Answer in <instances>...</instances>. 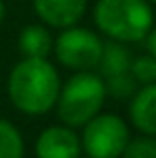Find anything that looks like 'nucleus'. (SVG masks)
<instances>
[{
	"label": "nucleus",
	"instance_id": "nucleus-7",
	"mask_svg": "<svg viewBox=\"0 0 156 158\" xmlns=\"http://www.w3.org/2000/svg\"><path fill=\"white\" fill-rule=\"evenodd\" d=\"M32 6L47 26L69 28L83 17L88 0H32Z\"/></svg>",
	"mask_w": 156,
	"mask_h": 158
},
{
	"label": "nucleus",
	"instance_id": "nucleus-8",
	"mask_svg": "<svg viewBox=\"0 0 156 158\" xmlns=\"http://www.w3.org/2000/svg\"><path fill=\"white\" fill-rule=\"evenodd\" d=\"M129 115L137 131L156 137V81L143 85L133 94Z\"/></svg>",
	"mask_w": 156,
	"mask_h": 158
},
{
	"label": "nucleus",
	"instance_id": "nucleus-3",
	"mask_svg": "<svg viewBox=\"0 0 156 158\" xmlns=\"http://www.w3.org/2000/svg\"><path fill=\"white\" fill-rule=\"evenodd\" d=\"M105 96L107 92L101 75L90 71L75 73L73 77L66 79L64 85H60V92L56 98L60 122H64L71 128L83 126L101 111Z\"/></svg>",
	"mask_w": 156,
	"mask_h": 158
},
{
	"label": "nucleus",
	"instance_id": "nucleus-13",
	"mask_svg": "<svg viewBox=\"0 0 156 158\" xmlns=\"http://www.w3.org/2000/svg\"><path fill=\"white\" fill-rule=\"evenodd\" d=\"M130 75L135 77L137 83L141 85H148V83H154L156 81V58L154 56H139V58H133L130 62Z\"/></svg>",
	"mask_w": 156,
	"mask_h": 158
},
{
	"label": "nucleus",
	"instance_id": "nucleus-14",
	"mask_svg": "<svg viewBox=\"0 0 156 158\" xmlns=\"http://www.w3.org/2000/svg\"><path fill=\"white\" fill-rule=\"evenodd\" d=\"M122 156L124 158H156V139L152 135L129 139Z\"/></svg>",
	"mask_w": 156,
	"mask_h": 158
},
{
	"label": "nucleus",
	"instance_id": "nucleus-11",
	"mask_svg": "<svg viewBox=\"0 0 156 158\" xmlns=\"http://www.w3.org/2000/svg\"><path fill=\"white\" fill-rule=\"evenodd\" d=\"M0 158H24V139L19 131L0 118Z\"/></svg>",
	"mask_w": 156,
	"mask_h": 158
},
{
	"label": "nucleus",
	"instance_id": "nucleus-16",
	"mask_svg": "<svg viewBox=\"0 0 156 158\" xmlns=\"http://www.w3.org/2000/svg\"><path fill=\"white\" fill-rule=\"evenodd\" d=\"M4 15H6V6H4V2L0 0V24L4 22Z\"/></svg>",
	"mask_w": 156,
	"mask_h": 158
},
{
	"label": "nucleus",
	"instance_id": "nucleus-12",
	"mask_svg": "<svg viewBox=\"0 0 156 158\" xmlns=\"http://www.w3.org/2000/svg\"><path fill=\"white\" fill-rule=\"evenodd\" d=\"M103 83H105V92L116 96V98H129V96H133L137 92V85H139L135 81V77L130 75V71L129 73H122V75L105 77Z\"/></svg>",
	"mask_w": 156,
	"mask_h": 158
},
{
	"label": "nucleus",
	"instance_id": "nucleus-10",
	"mask_svg": "<svg viewBox=\"0 0 156 158\" xmlns=\"http://www.w3.org/2000/svg\"><path fill=\"white\" fill-rule=\"evenodd\" d=\"M130 62L133 56L130 52L120 43V41H109L103 43V52H101V60H99V71L101 77H113V75H122L130 71Z\"/></svg>",
	"mask_w": 156,
	"mask_h": 158
},
{
	"label": "nucleus",
	"instance_id": "nucleus-2",
	"mask_svg": "<svg viewBox=\"0 0 156 158\" xmlns=\"http://www.w3.org/2000/svg\"><path fill=\"white\" fill-rule=\"evenodd\" d=\"M94 22L111 41L137 43L154 26V13L148 0H99Z\"/></svg>",
	"mask_w": 156,
	"mask_h": 158
},
{
	"label": "nucleus",
	"instance_id": "nucleus-6",
	"mask_svg": "<svg viewBox=\"0 0 156 158\" xmlns=\"http://www.w3.org/2000/svg\"><path fill=\"white\" fill-rule=\"evenodd\" d=\"M36 158H79L81 141L71 126H49L36 139Z\"/></svg>",
	"mask_w": 156,
	"mask_h": 158
},
{
	"label": "nucleus",
	"instance_id": "nucleus-4",
	"mask_svg": "<svg viewBox=\"0 0 156 158\" xmlns=\"http://www.w3.org/2000/svg\"><path fill=\"white\" fill-rule=\"evenodd\" d=\"M129 139V126L120 115L96 113L83 124V135L79 141L90 158H120Z\"/></svg>",
	"mask_w": 156,
	"mask_h": 158
},
{
	"label": "nucleus",
	"instance_id": "nucleus-5",
	"mask_svg": "<svg viewBox=\"0 0 156 158\" xmlns=\"http://www.w3.org/2000/svg\"><path fill=\"white\" fill-rule=\"evenodd\" d=\"M53 49L62 66L73 71H90V69H96L101 60L103 41L88 28L69 26L62 28L60 36L53 43Z\"/></svg>",
	"mask_w": 156,
	"mask_h": 158
},
{
	"label": "nucleus",
	"instance_id": "nucleus-17",
	"mask_svg": "<svg viewBox=\"0 0 156 158\" xmlns=\"http://www.w3.org/2000/svg\"><path fill=\"white\" fill-rule=\"evenodd\" d=\"M148 2H154V4H156V0H148Z\"/></svg>",
	"mask_w": 156,
	"mask_h": 158
},
{
	"label": "nucleus",
	"instance_id": "nucleus-9",
	"mask_svg": "<svg viewBox=\"0 0 156 158\" xmlns=\"http://www.w3.org/2000/svg\"><path fill=\"white\" fill-rule=\"evenodd\" d=\"M17 47L24 53V58H47L53 49V39L45 26L30 24L19 32Z\"/></svg>",
	"mask_w": 156,
	"mask_h": 158
},
{
	"label": "nucleus",
	"instance_id": "nucleus-1",
	"mask_svg": "<svg viewBox=\"0 0 156 158\" xmlns=\"http://www.w3.org/2000/svg\"><path fill=\"white\" fill-rule=\"evenodd\" d=\"M60 77L47 58H24L9 75V98L28 115L47 113L58 98Z\"/></svg>",
	"mask_w": 156,
	"mask_h": 158
},
{
	"label": "nucleus",
	"instance_id": "nucleus-18",
	"mask_svg": "<svg viewBox=\"0 0 156 158\" xmlns=\"http://www.w3.org/2000/svg\"><path fill=\"white\" fill-rule=\"evenodd\" d=\"M88 158H90V156H88Z\"/></svg>",
	"mask_w": 156,
	"mask_h": 158
},
{
	"label": "nucleus",
	"instance_id": "nucleus-15",
	"mask_svg": "<svg viewBox=\"0 0 156 158\" xmlns=\"http://www.w3.org/2000/svg\"><path fill=\"white\" fill-rule=\"evenodd\" d=\"M145 45H148V53L156 58V28L154 26L150 28V32L145 34Z\"/></svg>",
	"mask_w": 156,
	"mask_h": 158
}]
</instances>
